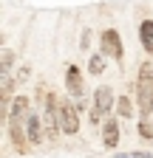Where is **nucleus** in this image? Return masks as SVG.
<instances>
[{"label": "nucleus", "mask_w": 153, "mask_h": 158, "mask_svg": "<svg viewBox=\"0 0 153 158\" xmlns=\"http://www.w3.org/2000/svg\"><path fill=\"white\" fill-rule=\"evenodd\" d=\"M102 116H105V113H102L99 107H91V110H88V122H91V124H99Z\"/></svg>", "instance_id": "obj_14"}, {"label": "nucleus", "mask_w": 153, "mask_h": 158, "mask_svg": "<svg viewBox=\"0 0 153 158\" xmlns=\"http://www.w3.org/2000/svg\"><path fill=\"white\" fill-rule=\"evenodd\" d=\"M102 144L108 147V150H113L119 144V122L116 118H105V124H102Z\"/></svg>", "instance_id": "obj_5"}, {"label": "nucleus", "mask_w": 153, "mask_h": 158, "mask_svg": "<svg viewBox=\"0 0 153 158\" xmlns=\"http://www.w3.org/2000/svg\"><path fill=\"white\" fill-rule=\"evenodd\" d=\"M88 71H91V76H102L105 73V54H91L88 56Z\"/></svg>", "instance_id": "obj_11"}, {"label": "nucleus", "mask_w": 153, "mask_h": 158, "mask_svg": "<svg viewBox=\"0 0 153 158\" xmlns=\"http://www.w3.org/2000/svg\"><path fill=\"white\" fill-rule=\"evenodd\" d=\"M26 116H28V96H14L9 107V118H26Z\"/></svg>", "instance_id": "obj_9"}, {"label": "nucleus", "mask_w": 153, "mask_h": 158, "mask_svg": "<svg viewBox=\"0 0 153 158\" xmlns=\"http://www.w3.org/2000/svg\"><path fill=\"white\" fill-rule=\"evenodd\" d=\"M116 113L122 118H130L133 116V105H130V96H119L116 99Z\"/></svg>", "instance_id": "obj_12"}, {"label": "nucleus", "mask_w": 153, "mask_h": 158, "mask_svg": "<svg viewBox=\"0 0 153 158\" xmlns=\"http://www.w3.org/2000/svg\"><path fill=\"white\" fill-rule=\"evenodd\" d=\"M88 43H91V31H85V34H82V48H88Z\"/></svg>", "instance_id": "obj_17"}, {"label": "nucleus", "mask_w": 153, "mask_h": 158, "mask_svg": "<svg viewBox=\"0 0 153 158\" xmlns=\"http://www.w3.org/2000/svg\"><path fill=\"white\" fill-rule=\"evenodd\" d=\"M9 135H11L14 152L26 155L28 152V133H23V118H9Z\"/></svg>", "instance_id": "obj_4"}, {"label": "nucleus", "mask_w": 153, "mask_h": 158, "mask_svg": "<svg viewBox=\"0 0 153 158\" xmlns=\"http://www.w3.org/2000/svg\"><path fill=\"white\" fill-rule=\"evenodd\" d=\"M9 65H11V51H3V73H9Z\"/></svg>", "instance_id": "obj_15"}, {"label": "nucleus", "mask_w": 153, "mask_h": 158, "mask_svg": "<svg viewBox=\"0 0 153 158\" xmlns=\"http://www.w3.org/2000/svg\"><path fill=\"white\" fill-rule=\"evenodd\" d=\"M116 158H136V155H116Z\"/></svg>", "instance_id": "obj_19"}, {"label": "nucleus", "mask_w": 153, "mask_h": 158, "mask_svg": "<svg viewBox=\"0 0 153 158\" xmlns=\"http://www.w3.org/2000/svg\"><path fill=\"white\" fill-rule=\"evenodd\" d=\"M28 73H31V68H28V65H23V68H20V73H17V79H28Z\"/></svg>", "instance_id": "obj_16"}, {"label": "nucleus", "mask_w": 153, "mask_h": 158, "mask_svg": "<svg viewBox=\"0 0 153 158\" xmlns=\"http://www.w3.org/2000/svg\"><path fill=\"white\" fill-rule=\"evenodd\" d=\"M139 135L145 138V141L153 138V122H150V118H142V122H139Z\"/></svg>", "instance_id": "obj_13"}, {"label": "nucleus", "mask_w": 153, "mask_h": 158, "mask_svg": "<svg viewBox=\"0 0 153 158\" xmlns=\"http://www.w3.org/2000/svg\"><path fill=\"white\" fill-rule=\"evenodd\" d=\"M65 85H68V93L74 99H82V76H80V68H76V65H68V71H65Z\"/></svg>", "instance_id": "obj_6"}, {"label": "nucleus", "mask_w": 153, "mask_h": 158, "mask_svg": "<svg viewBox=\"0 0 153 158\" xmlns=\"http://www.w3.org/2000/svg\"><path fill=\"white\" fill-rule=\"evenodd\" d=\"M94 107H99L105 116L113 110V90L108 88V85H102V88H97V93H94Z\"/></svg>", "instance_id": "obj_8"}, {"label": "nucleus", "mask_w": 153, "mask_h": 158, "mask_svg": "<svg viewBox=\"0 0 153 158\" xmlns=\"http://www.w3.org/2000/svg\"><path fill=\"white\" fill-rule=\"evenodd\" d=\"M139 40H142V48L147 54H153V20H142L139 26Z\"/></svg>", "instance_id": "obj_10"}, {"label": "nucleus", "mask_w": 153, "mask_h": 158, "mask_svg": "<svg viewBox=\"0 0 153 158\" xmlns=\"http://www.w3.org/2000/svg\"><path fill=\"white\" fill-rule=\"evenodd\" d=\"M133 155H136V158H153L150 152H142V150H139V152H133Z\"/></svg>", "instance_id": "obj_18"}, {"label": "nucleus", "mask_w": 153, "mask_h": 158, "mask_svg": "<svg viewBox=\"0 0 153 158\" xmlns=\"http://www.w3.org/2000/svg\"><path fill=\"white\" fill-rule=\"evenodd\" d=\"M102 54H105V56H113V59H122L125 48H122L119 31H113V28H105V31H102Z\"/></svg>", "instance_id": "obj_3"}, {"label": "nucleus", "mask_w": 153, "mask_h": 158, "mask_svg": "<svg viewBox=\"0 0 153 158\" xmlns=\"http://www.w3.org/2000/svg\"><path fill=\"white\" fill-rule=\"evenodd\" d=\"M76 105H68V102H60V107H57V122H60V130L65 135H74L76 130H80V116H76Z\"/></svg>", "instance_id": "obj_2"}, {"label": "nucleus", "mask_w": 153, "mask_h": 158, "mask_svg": "<svg viewBox=\"0 0 153 158\" xmlns=\"http://www.w3.org/2000/svg\"><path fill=\"white\" fill-rule=\"evenodd\" d=\"M136 99H139V113L142 118H147V113H153V62H145L139 68L136 76Z\"/></svg>", "instance_id": "obj_1"}, {"label": "nucleus", "mask_w": 153, "mask_h": 158, "mask_svg": "<svg viewBox=\"0 0 153 158\" xmlns=\"http://www.w3.org/2000/svg\"><path fill=\"white\" fill-rule=\"evenodd\" d=\"M43 116H26V133L31 144H43Z\"/></svg>", "instance_id": "obj_7"}]
</instances>
